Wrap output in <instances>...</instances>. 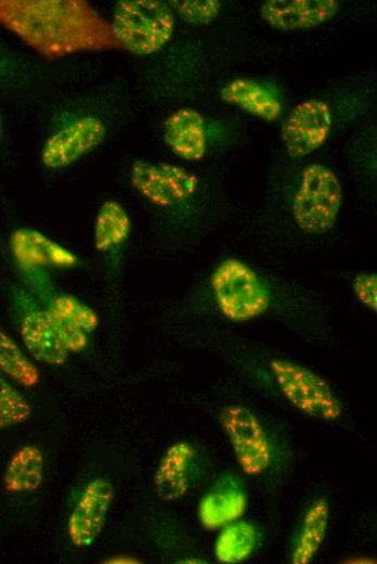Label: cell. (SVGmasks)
<instances>
[{"instance_id": "obj_1", "label": "cell", "mask_w": 377, "mask_h": 564, "mask_svg": "<svg viewBox=\"0 0 377 564\" xmlns=\"http://www.w3.org/2000/svg\"><path fill=\"white\" fill-rule=\"evenodd\" d=\"M0 25L49 60L119 48L110 23L84 0H0Z\"/></svg>"}, {"instance_id": "obj_2", "label": "cell", "mask_w": 377, "mask_h": 564, "mask_svg": "<svg viewBox=\"0 0 377 564\" xmlns=\"http://www.w3.org/2000/svg\"><path fill=\"white\" fill-rule=\"evenodd\" d=\"M209 289L217 311L226 320L242 323L266 315L275 295L266 278L237 257L220 260L209 277Z\"/></svg>"}, {"instance_id": "obj_3", "label": "cell", "mask_w": 377, "mask_h": 564, "mask_svg": "<svg viewBox=\"0 0 377 564\" xmlns=\"http://www.w3.org/2000/svg\"><path fill=\"white\" fill-rule=\"evenodd\" d=\"M109 23L119 48L134 55H150L170 41L174 14L165 1L120 0Z\"/></svg>"}, {"instance_id": "obj_4", "label": "cell", "mask_w": 377, "mask_h": 564, "mask_svg": "<svg viewBox=\"0 0 377 564\" xmlns=\"http://www.w3.org/2000/svg\"><path fill=\"white\" fill-rule=\"evenodd\" d=\"M342 198L338 176L326 165L311 163L302 169L291 198L292 219L303 233L324 234L336 225Z\"/></svg>"}, {"instance_id": "obj_5", "label": "cell", "mask_w": 377, "mask_h": 564, "mask_svg": "<svg viewBox=\"0 0 377 564\" xmlns=\"http://www.w3.org/2000/svg\"><path fill=\"white\" fill-rule=\"evenodd\" d=\"M270 371L281 395L300 413L327 422L341 418L340 399L313 370L289 359L274 358Z\"/></svg>"}, {"instance_id": "obj_6", "label": "cell", "mask_w": 377, "mask_h": 564, "mask_svg": "<svg viewBox=\"0 0 377 564\" xmlns=\"http://www.w3.org/2000/svg\"><path fill=\"white\" fill-rule=\"evenodd\" d=\"M219 420L240 471L251 477L268 473L275 461V447L259 414L233 403L222 408Z\"/></svg>"}, {"instance_id": "obj_7", "label": "cell", "mask_w": 377, "mask_h": 564, "mask_svg": "<svg viewBox=\"0 0 377 564\" xmlns=\"http://www.w3.org/2000/svg\"><path fill=\"white\" fill-rule=\"evenodd\" d=\"M130 182L146 201L162 208L191 198L199 183L197 176L182 166L145 159L132 163Z\"/></svg>"}, {"instance_id": "obj_8", "label": "cell", "mask_w": 377, "mask_h": 564, "mask_svg": "<svg viewBox=\"0 0 377 564\" xmlns=\"http://www.w3.org/2000/svg\"><path fill=\"white\" fill-rule=\"evenodd\" d=\"M333 126L329 105L320 99H308L292 107L282 128V141L291 158H301L318 150Z\"/></svg>"}, {"instance_id": "obj_9", "label": "cell", "mask_w": 377, "mask_h": 564, "mask_svg": "<svg viewBox=\"0 0 377 564\" xmlns=\"http://www.w3.org/2000/svg\"><path fill=\"white\" fill-rule=\"evenodd\" d=\"M206 463L187 440L171 444L162 453L153 476L157 497L166 502L184 498L203 474Z\"/></svg>"}, {"instance_id": "obj_10", "label": "cell", "mask_w": 377, "mask_h": 564, "mask_svg": "<svg viewBox=\"0 0 377 564\" xmlns=\"http://www.w3.org/2000/svg\"><path fill=\"white\" fill-rule=\"evenodd\" d=\"M105 136L106 127L100 118L91 115L79 117L44 141L41 162L49 169L67 167L98 148Z\"/></svg>"}, {"instance_id": "obj_11", "label": "cell", "mask_w": 377, "mask_h": 564, "mask_svg": "<svg viewBox=\"0 0 377 564\" xmlns=\"http://www.w3.org/2000/svg\"><path fill=\"white\" fill-rule=\"evenodd\" d=\"M115 496L110 480L94 478L89 482L72 510L67 535L73 546L88 548L103 530Z\"/></svg>"}, {"instance_id": "obj_12", "label": "cell", "mask_w": 377, "mask_h": 564, "mask_svg": "<svg viewBox=\"0 0 377 564\" xmlns=\"http://www.w3.org/2000/svg\"><path fill=\"white\" fill-rule=\"evenodd\" d=\"M248 508L246 484L237 473H221L202 496L197 504V518L207 530L221 527L242 518Z\"/></svg>"}, {"instance_id": "obj_13", "label": "cell", "mask_w": 377, "mask_h": 564, "mask_svg": "<svg viewBox=\"0 0 377 564\" xmlns=\"http://www.w3.org/2000/svg\"><path fill=\"white\" fill-rule=\"evenodd\" d=\"M262 20L283 30H306L333 20L339 11L336 0H266L260 5Z\"/></svg>"}, {"instance_id": "obj_14", "label": "cell", "mask_w": 377, "mask_h": 564, "mask_svg": "<svg viewBox=\"0 0 377 564\" xmlns=\"http://www.w3.org/2000/svg\"><path fill=\"white\" fill-rule=\"evenodd\" d=\"M10 248L18 264L27 267L74 268L78 257L44 233L20 228L10 238Z\"/></svg>"}, {"instance_id": "obj_15", "label": "cell", "mask_w": 377, "mask_h": 564, "mask_svg": "<svg viewBox=\"0 0 377 564\" xmlns=\"http://www.w3.org/2000/svg\"><path fill=\"white\" fill-rule=\"evenodd\" d=\"M164 141L178 157L195 162L207 152V130L204 116L191 107L172 112L164 121Z\"/></svg>"}, {"instance_id": "obj_16", "label": "cell", "mask_w": 377, "mask_h": 564, "mask_svg": "<svg viewBox=\"0 0 377 564\" xmlns=\"http://www.w3.org/2000/svg\"><path fill=\"white\" fill-rule=\"evenodd\" d=\"M330 504L318 496L304 509L289 546V562L308 564L320 551L329 526Z\"/></svg>"}, {"instance_id": "obj_17", "label": "cell", "mask_w": 377, "mask_h": 564, "mask_svg": "<svg viewBox=\"0 0 377 564\" xmlns=\"http://www.w3.org/2000/svg\"><path fill=\"white\" fill-rule=\"evenodd\" d=\"M220 98L265 121L278 119L283 112L282 101L275 89L248 78L227 81L220 90Z\"/></svg>"}, {"instance_id": "obj_18", "label": "cell", "mask_w": 377, "mask_h": 564, "mask_svg": "<svg viewBox=\"0 0 377 564\" xmlns=\"http://www.w3.org/2000/svg\"><path fill=\"white\" fill-rule=\"evenodd\" d=\"M21 337L28 352L38 361L61 366L68 351L61 343L46 310H32L21 323Z\"/></svg>"}, {"instance_id": "obj_19", "label": "cell", "mask_w": 377, "mask_h": 564, "mask_svg": "<svg viewBox=\"0 0 377 564\" xmlns=\"http://www.w3.org/2000/svg\"><path fill=\"white\" fill-rule=\"evenodd\" d=\"M263 533L260 526L239 518L219 529L213 543L214 560L221 564L246 562L260 547Z\"/></svg>"}, {"instance_id": "obj_20", "label": "cell", "mask_w": 377, "mask_h": 564, "mask_svg": "<svg viewBox=\"0 0 377 564\" xmlns=\"http://www.w3.org/2000/svg\"><path fill=\"white\" fill-rule=\"evenodd\" d=\"M43 475V452L35 445H25L8 462L3 485L10 493L32 492L41 486Z\"/></svg>"}, {"instance_id": "obj_21", "label": "cell", "mask_w": 377, "mask_h": 564, "mask_svg": "<svg viewBox=\"0 0 377 564\" xmlns=\"http://www.w3.org/2000/svg\"><path fill=\"white\" fill-rule=\"evenodd\" d=\"M131 232V219L125 207L117 201L107 200L100 206L93 231L94 245L105 253L121 246Z\"/></svg>"}, {"instance_id": "obj_22", "label": "cell", "mask_w": 377, "mask_h": 564, "mask_svg": "<svg viewBox=\"0 0 377 564\" xmlns=\"http://www.w3.org/2000/svg\"><path fill=\"white\" fill-rule=\"evenodd\" d=\"M0 371L26 388L36 386L40 377L35 363L2 330H0Z\"/></svg>"}, {"instance_id": "obj_23", "label": "cell", "mask_w": 377, "mask_h": 564, "mask_svg": "<svg viewBox=\"0 0 377 564\" xmlns=\"http://www.w3.org/2000/svg\"><path fill=\"white\" fill-rule=\"evenodd\" d=\"M47 311L87 334L94 332L99 325V316L94 309L70 294L55 295Z\"/></svg>"}, {"instance_id": "obj_24", "label": "cell", "mask_w": 377, "mask_h": 564, "mask_svg": "<svg viewBox=\"0 0 377 564\" xmlns=\"http://www.w3.org/2000/svg\"><path fill=\"white\" fill-rule=\"evenodd\" d=\"M31 413L28 400L0 375V430L27 421Z\"/></svg>"}, {"instance_id": "obj_25", "label": "cell", "mask_w": 377, "mask_h": 564, "mask_svg": "<svg viewBox=\"0 0 377 564\" xmlns=\"http://www.w3.org/2000/svg\"><path fill=\"white\" fill-rule=\"evenodd\" d=\"M173 14L192 25H208L220 13L221 2L218 0H173L169 1Z\"/></svg>"}, {"instance_id": "obj_26", "label": "cell", "mask_w": 377, "mask_h": 564, "mask_svg": "<svg viewBox=\"0 0 377 564\" xmlns=\"http://www.w3.org/2000/svg\"><path fill=\"white\" fill-rule=\"evenodd\" d=\"M47 313L61 343L68 354L80 352L88 346L89 338L87 333L48 311Z\"/></svg>"}, {"instance_id": "obj_27", "label": "cell", "mask_w": 377, "mask_h": 564, "mask_svg": "<svg viewBox=\"0 0 377 564\" xmlns=\"http://www.w3.org/2000/svg\"><path fill=\"white\" fill-rule=\"evenodd\" d=\"M351 289L356 300L366 309L377 308V274L373 271L358 272L351 282Z\"/></svg>"}, {"instance_id": "obj_28", "label": "cell", "mask_w": 377, "mask_h": 564, "mask_svg": "<svg viewBox=\"0 0 377 564\" xmlns=\"http://www.w3.org/2000/svg\"><path fill=\"white\" fill-rule=\"evenodd\" d=\"M2 136H3V124H2L1 116H0V141L2 140Z\"/></svg>"}]
</instances>
